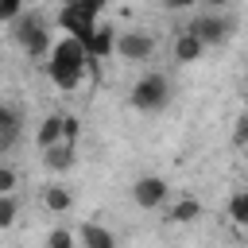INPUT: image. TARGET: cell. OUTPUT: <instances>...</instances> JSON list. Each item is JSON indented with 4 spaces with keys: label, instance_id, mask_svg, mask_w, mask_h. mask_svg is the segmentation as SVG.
Returning <instances> with one entry per match:
<instances>
[{
    "label": "cell",
    "instance_id": "cell-2",
    "mask_svg": "<svg viewBox=\"0 0 248 248\" xmlns=\"http://www.w3.org/2000/svg\"><path fill=\"white\" fill-rule=\"evenodd\" d=\"M128 105L136 108V112H163L167 105H170V78L167 74H143L136 85H132V93H128Z\"/></svg>",
    "mask_w": 248,
    "mask_h": 248
},
{
    "label": "cell",
    "instance_id": "cell-24",
    "mask_svg": "<svg viewBox=\"0 0 248 248\" xmlns=\"http://www.w3.org/2000/svg\"><path fill=\"white\" fill-rule=\"evenodd\" d=\"M202 4H209V8H213V12H221V8H225V4H229V0H202Z\"/></svg>",
    "mask_w": 248,
    "mask_h": 248
},
{
    "label": "cell",
    "instance_id": "cell-16",
    "mask_svg": "<svg viewBox=\"0 0 248 248\" xmlns=\"http://www.w3.org/2000/svg\"><path fill=\"white\" fill-rule=\"evenodd\" d=\"M229 221L240 225V229H248V190H236L229 198Z\"/></svg>",
    "mask_w": 248,
    "mask_h": 248
},
{
    "label": "cell",
    "instance_id": "cell-10",
    "mask_svg": "<svg viewBox=\"0 0 248 248\" xmlns=\"http://www.w3.org/2000/svg\"><path fill=\"white\" fill-rule=\"evenodd\" d=\"M112 46H116V31H112V27H105V23H97V27H93V35L85 39L89 58H97V62H101V58H108V54H112Z\"/></svg>",
    "mask_w": 248,
    "mask_h": 248
},
{
    "label": "cell",
    "instance_id": "cell-9",
    "mask_svg": "<svg viewBox=\"0 0 248 248\" xmlns=\"http://www.w3.org/2000/svg\"><path fill=\"white\" fill-rule=\"evenodd\" d=\"M170 50H174V62H178V66H190V62H198V58L205 54V43H202L194 31L182 27V31L174 35V46H170Z\"/></svg>",
    "mask_w": 248,
    "mask_h": 248
},
{
    "label": "cell",
    "instance_id": "cell-6",
    "mask_svg": "<svg viewBox=\"0 0 248 248\" xmlns=\"http://www.w3.org/2000/svg\"><path fill=\"white\" fill-rule=\"evenodd\" d=\"M167 178L163 174H143V178H136L132 182V202L140 205V209H159L163 202H167Z\"/></svg>",
    "mask_w": 248,
    "mask_h": 248
},
{
    "label": "cell",
    "instance_id": "cell-11",
    "mask_svg": "<svg viewBox=\"0 0 248 248\" xmlns=\"http://www.w3.org/2000/svg\"><path fill=\"white\" fill-rule=\"evenodd\" d=\"M70 205H74V194H70V186H62V182H54V186H46L43 190V209L46 213H70Z\"/></svg>",
    "mask_w": 248,
    "mask_h": 248
},
{
    "label": "cell",
    "instance_id": "cell-15",
    "mask_svg": "<svg viewBox=\"0 0 248 248\" xmlns=\"http://www.w3.org/2000/svg\"><path fill=\"white\" fill-rule=\"evenodd\" d=\"M58 140H62V112H50V116L39 124L35 143H39V151H43V147H50V143H58Z\"/></svg>",
    "mask_w": 248,
    "mask_h": 248
},
{
    "label": "cell",
    "instance_id": "cell-21",
    "mask_svg": "<svg viewBox=\"0 0 248 248\" xmlns=\"http://www.w3.org/2000/svg\"><path fill=\"white\" fill-rule=\"evenodd\" d=\"M23 12V0H0V23H12Z\"/></svg>",
    "mask_w": 248,
    "mask_h": 248
},
{
    "label": "cell",
    "instance_id": "cell-19",
    "mask_svg": "<svg viewBox=\"0 0 248 248\" xmlns=\"http://www.w3.org/2000/svg\"><path fill=\"white\" fill-rule=\"evenodd\" d=\"M16 186H19V170L8 167V163H0V194H12Z\"/></svg>",
    "mask_w": 248,
    "mask_h": 248
},
{
    "label": "cell",
    "instance_id": "cell-13",
    "mask_svg": "<svg viewBox=\"0 0 248 248\" xmlns=\"http://www.w3.org/2000/svg\"><path fill=\"white\" fill-rule=\"evenodd\" d=\"M202 217V202L198 198H178L170 209H167V221L170 225H190V221H198Z\"/></svg>",
    "mask_w": 248,
    "mask_h": 248
},
{
    "label": "cell",
    "instance_id": "cell-17",
    "mask_svg": "<svg viewBox=\"0 0 248 248\" xmlns=\"http://www.w3.org/2000/svg\"><path fill=\"white\" fill-rule=\"evenodd\" d=\"M16 217H19V198H16V190H12V194H0V229H12Z\"/></svg>",
    "mask_w": 248,
    "mask_h": 248
},
{
    "label": "cell",
    "instance_id": "cell-7",
    "mask_svg": "<svg viewBox=\"0 0 248 248\" xmlns=\"http://www.w3.org/2000/svg\"><path fill=\"white\" fill-rule=\"evenodd\" d=\"M58 27L66 31V35H74V39H89L93 35V27H97V16L93 12H85L81 4H62V12H58Z\"/></svg>",
    "mask_w": 248,
    "mask_h": 248
},
{
    "label": "cell",
    "instance_id": "cell-12",
    "mask_svg": "<svg viewBox=\"0 0 248 248\" xmlns=\"http://www.w3.org/2000/svg\"><path fill=\"white\" fill-rule=\"evenodd\" d=\"M78 240H81L85 248H116V236H112L105 225H93V221H85V225L78 229Z\"/></svg>",
    "mask_w": 248,
    "mask_h": 248
},
{
    "label": "cell",
    "instance_id": "cell-18",
    "mask_svg": "<svg viewBox=\"0 0 248 248\" xmlns=\"http://www.w3.org/2000/svg\"><path fill=\"white\" fill-rule=\"evenodd\" d=\"M74 244H78V236L70 229H50L46 232V248H74Z\"/></svg>",
    "mask_w": 248,
    "mask_h": 248
},
{
    "label": "cell",
    "instance_id": "cell-20",
    "mask_svg": "<svg viewBox=\"0 0 248 248\" xmlns=\"http://www.w3.org/2000/svg\"><path fill=\"white\" fill-rule=\"evenodd\" d=\"M232 147H248V112H240L232 124Z\"/></svg>",
    "mask_w": 248,
    "mask_h": 248
},
{
    "label": "cell",
    "instance_id": "cell-23",
    "mask_svg": "<svg viewBox=\"0 0 248 248\" xmlns=\"http://www.w3.org/2000/svg\"><path fill=\"white\" fill-rule=\"evenodd\" d=\"M78 4H81L85 12H93V16H101V12H105V0H78Z\"/></svg>",
    "mask_w": 248,
    "mask_h": 248
},
{
    "label": "cell",
    "instance_id": "cell-4",
    "mask_svg": "<svg viewBox=\"0 0 248 248\" xmlns=\"http://www.w3.org/2000/svg\"><path fill=\"white\" fill-rule=\"evenodd\" d=\"M186 31H194V35H198L205 46H221V43L229 39V31H232V19L209 8L205 16H194V19L186 23Z\"/></svg>",
    "mask_w": 248,
    "mask_h": 248
},
{
    "label": "cell",
    "instance_id": "cell-14",
    "mask_svg": "<svg viewBox=\"0 0 248 248\" xmlns=\"http://www.w3.org/2000/svg\"><path fill=\"white\" fill-rule=\"evenodd\" d=\"M16 136H19V112L12 105H0V151H8Z\"/></svg>",
    "mask_w": 248,
    "mask_h": 248
},
{
    "label": "cell",
    "instance_id": "cell-5",
    "mask_svg": "<svg viewBox=\"0 0 248 248\" xmlns=\"http://www.w3.org/2000/svg\"><path fill=\"white\" fill-rule=\"evenodd\" d=\"M112 54H120L124 62H147L151 54H155V39L147 35V31H116V46H112Z\"/></svg>",
    "mask_w": 248,
    "mask_h": 248
},
{
    "label": "cell",
    "instance_id": "cell-1",
    "mask_svg": "<svg viewBox=\"0 0 248 248\" xmlns=\"http://www.w3.org/2000/svg\"><path fill=\"white\" fill-rule=\"evenodd\" d=\"M85 74L97 78V58H89V50H85L81 39L62 35L58 43H50V50H46V78L54 81V89L74 93Z\"/></svg>",
    "mask_w": 248,
    "mask_h": 248
},
{
    "label": "cell",
    "instance_id": "cell-8",
    "mask_svg": "<svg viewBox=\"0 0 248 248\" xmlns=\"http://www.w3.org/2000/svg\"><path fill=\"white\" fill-rule=\"evenodd\" d=\"M74 163H78V143H74V140H58V143L43 147V167H46L50 174H66Z\"/></svg>",
    "mask_w": 248,
    "mask_h": 248
},
{
    "label": "cell",
    "instance_id": "cell-22",
    "mask_svg": "<svg viewBox=\"0 0 248 248\" xmlns=\"http://www.w3.org/2000/svg\"><path fill=\"white\" fill-rule=\"evenodd\" d=\"M159 4H163V12H186V8H194L202 0H159Z\"/></svg>",
    "mask_w": 248,
    "mask_h": 248
},
{
    "label": "cell",
    "instance_id": "cell-3",
    "mask_svg": "<svg viewBox=\"0 0 248 248\" xmlns=\"http://www.w3.org/2000/svg\"><path fill=\"white\" fill-rule=\"evenodd\" d=\"M12 39L19 43V50H23L27 58H43V54L50 50V31H46V23H43L39 16H27V12H19V16L12 19Z\"/></svg>",
    "mask_w": 248,
    "mask_h": 248
},
{
    "label": "cell",
    "instance_id": "cell-25",
    "mask_svg": "<svg viewBox=\"0 0 248 248\" xmlns=\"http://www.w3.org/2000/svg\"><path fill=\"white\" fill-rule=\"evenodd\" d=\"M54 4H58V8H62V4H78V0H54Z\"/></svg>",
    "mask_w": 248,
    "mask_h": 248
}]
</instances>
